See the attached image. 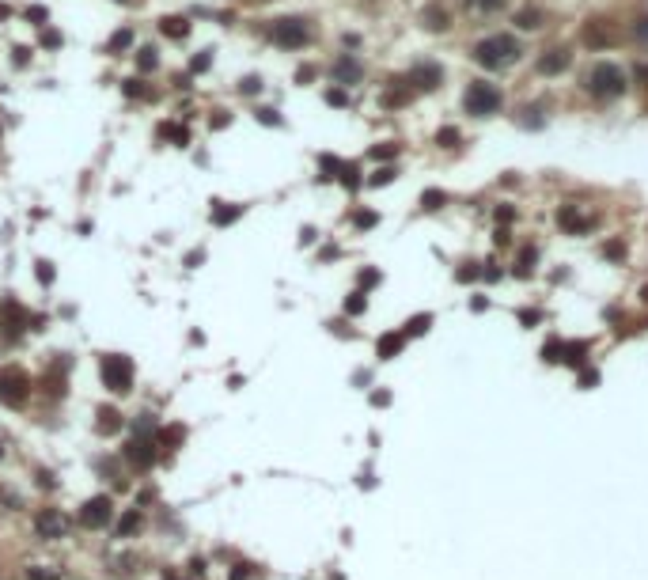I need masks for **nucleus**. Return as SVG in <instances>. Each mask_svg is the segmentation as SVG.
<instances>
[{"label": "nucleus", "mask_w": 648, "mask_h": 580, "mask_svg": "<svg viewBox=\"0 0 648 580\" xmlns=\"http://www.w3.org/2000/svg\"><path fill=\"white\" fill-rule=\"evenodd\" d=\"M588 88H591V95H599V99H614V95L626 91V72L610 61H599V65H591V72H588Z\"/></svg>", "instance_id": "obj_1"}, {"label": "nucleus", "mask_w": 648, "mask_h": 580, "mask_svg": "<svg viewBox=\"0 0 648 580\" xmlns=\"http://www.w3.org/2000/svg\"><path fill=\"white\" fill-rule=\"evenodd\" d=\"M520 58V50H515L512 39H501V34H493V39L478 42L474 46V61L482 65V69H501V65H508Z\"/></svg>", "instance_id": "obj_2"}, {"label": "nucleus", "mask_w": 648, "mask_h": 580, "mask_svg": "<svg viewBox=\"0 0 648 580\" xmlns=\"http://www.w3.org/2000/svg\"><path fill=\"white\" fill-rule=\"evenodd\" d=\"M466 114H474V118H485V114H493L497 107H501V91L493 88V83H485V80H474L471 88H466Z\"/></svg>", "instance_id": "obj_3"}, {"label": "nucleus", "mask_w": 648, "mask_h": 580, "mask_svg": "<svg viewBox=\"0 0 648 580\" xmlns=\"http://www.w3.org/2000/svg\"><path fill=\"white\" fill-rule=\"evenodd\" d=\"M99 372H102L107 391H114V395H126V391L133 387V364H129L126 357H102Z\"/></svg>", "instance_id": "obj_4"}, {"label": "nucleus", "mask_w": 648, "mask_h": 580, "mask_svg": "<svg viewBox=\"0 0 648 580\" xmlns=\"http://www.w3.org/2000/svg\"><path fill=\"white\" fill-rule=\"evenodd\" d=\"M31 395V379L23 376L20 368H0V402H8V406H23V398Z\"/></svg>", "instance_id": "obj_5"}, {"label": "nucleus", "mask_w": 648, "mask_h": 580, "mask_svg": "<svg viewBox=\"0 0 648 580\" xmlns=\"http://www.w3.org/2000/svg\"><path fill=\"white\" fill-rule=\"evenodd\" d=\"M274 42L285 46V50H299L307 42V27L304 20H277L274 23Z\"/></svg>", "instance_id": "obj_6"}, {"label": "nucleus", "mask_w": 648, "mask_h": 580, "mask_svg": "<svg viewBox=\"0 0 648 580\" xmlns=\"http://www.w3.org/2000/svg\"><path fill=\"white\" fill-rule=\"evenodd\" d=\"M34 531H39L42 539H61L65 531H69V520L61 516V508H42L39 516H34Z\"/></svg>", "instance_id": "obj_7"}, {"label": "nucleus", "mask_w": 648, "mask_h": 580, "mask_svg": "<svg viewBox=\"0 0 648 580\" xmlns=\"http://www.w3.org/2000/svg\"><path fill=\"white\" fill-rule=\"evenodd\" d=\"M80 523H83V527H91V531L107 527V523H110V497H95V501L83 504V508H80Z\"/></svg>", "instance_id": "obj_8"}, {"label": "nucleus", "mask_w": 648, "mask_h": 580, "mask_svg": "<svg viewBox=\"0 0 648 580\" xmlns=\"http://www.w3.org/2000/svg\"><path fill=\"white\" fill-rule=\"evenodd\" d=\"M126 459L133 463V466H140V471H144V466H152V459H156V440H133L126 447Z\"/></svg>", "instance_id": "obj_9"}, {"label": "nucleus", "mask_w": 648, "mask_h": 580, "mask_svg": "<svg viewBox=\"0 0 648 580\" xmlns=\"http://www.w3.org/2000/svg\"><path fill=\"white\" fill-rule=\"evenodd\" d=\"M402 345H406V334L391 330V334H383V338L375 342V357H379V360H394L402 353Z\"/></svg>", "instance_id": "obj_10"}, {"label": "nucleus", "mask_w": 648, "mask_h": 580, "mask_svg": "<svg viewBox=\"0 0 648 580\" xmlns=\"http://www.w3.org/2000/svg\"><path fill=\"white\" fill-rule=\"evenodd\" d=\"M565 65H569V50H561V46H558V50H546V53H542L534 69H539L542 76H558V72L565 69Z\"/></svg>", "instance_id": "obj_11"}, {"label": "nucleus", "mask_w": 648, "mask_h": 580, "mask_svg": "<svg viewBox=\"0 0 648 580\" xmlns=\"http://www.w3.org/2000/svg\"><path fill=\"white\" fill-rule=\"evenodd\" d=\"M558 224H561L565 231H572V236H580V231H588V228H591V220H588V217H580V213L572 209V205H561Z\"/></svg>", "instance_id": "obj_12"}, {"label": "nucleus", "mask_w": 648, "mask_h": 580, "mask_svg": "<svg viewBox=\"0 0 648 580\" xmlns=\"http://www.w3.org/2000/svg\"><path fill=\"white\" fill-rule=\"evenodd\" d=\"M588 360V342H565L561 345V364H569V368H584Z\"/></svg>", "instance_id": "obj_13"}, {"label": "nucleus", "mask_w": 648, "mask_h": 580, "mask_svg": "<svg viewBox=\"0 0 648 580\" xmlns=\"http://www.w3.org/2000/svg\"><path fill=\"white\" fill-rule=\"evenodd\" d=\"M410 80L413 83H417V88H436V83H440V69H436V65H417V69H413L410 72Z\"/></svg>", "instance_id": "obj_14"}, {"label": "nucleus", "mask_w": 648, "mask_h": 580, "mask_svg": "<svg viewBox=\"0 0 648 580\" xmlns=\"http://www.w3.org/2000/svg\"><path fill=\"white\" fill-rule=\"evenodd\" d=\"M334 76H337V83H356V80H360V65H356L353 58H342L334 65Z\"/></svg>", "instance_id": "obj_15"}, {"label": "nucleus", "mask_w": 648, "mask_h": 580, "mask_svg": "<svg viewBox=\"0 0 648 580\" xmlns=\"http://www.w3.org/2000/svg\"><path fill=\"white\" fill-rule=\"evenodd\" d=\"M428 326H432V315L421 311V315H413V319L402 326V334H406V338H421V334H428Z\"/></svg>", "instance_id": "obj_16"}, {"label": "nucleus", "mask_w": 648, "mask_h": 580, "mask_svg": "<svg viewBox=\"0 0 648 580\" xmlns=\"http://www.w3.org/2000/svg\"><path fill=\"white\" fill-rule=\"evenodd\" d=\"M243 217V205H231V209H220V201L212 205V224H220V228H228L231 220Z\"/></svg>", "instance_id": "obj_17"}, {"label": "nucleus", "mask_w": 648, "mask_h": 580, "mask_svg": "<svg viewBox=\"0 0 648 580\" xmlns=\"http://www.w3.org/2000/svg\"><path fill=\"white\" fill-rule=\"evenodd\" d=\"M186 31H190V23L178 20V15H167V20H163V34H167V39H186Z\"/></svg>", "instance_id": "obj_18"}, {"label": "nucleus", "mask_w": 648, "mask_h": 580, "mask_svg": "<svg viewBox=\"0 0 648 580\" xmlns=\"http://www.w3.org/2000/svg\"><path fill=\"white\" fill-rule=\"evenodd\" d=\"M515 27H520V31H539V27H542V12H534V8L520 12V15H515Z\"/></svg>", "instance_id": "obj_19"}, {"label": "nucleus", "mask_w": 648, "mask_h": 580, "mask_svg": "<svg viewBox=\"0 0 648 580\" xmlns=\"http://www.w3.org/2000/svg\"><path fill=\"white\" fill-rule=\"evenodd\" d=\"M182 425H171V429H163V433L156 436V444H163V447H171V444H182Z\"/></svg>", "instance_id": "obj_20"}, {"label": "nucleus", "mask_w": 648, "mask_h": 580, "mask_svg": "<svg viewBox=\"0 0 648 580\" xmlns=\"http://www.w3.org/2000/svg\"><path fill=\"white\" fill-rule=\"evenodd\" d=\"M137 527H140V512H126V516L118 520V535H133Z\"/></svg>", "instance_id": "obj_21"}, {"label": "nucleus", "mask_w": 648, "mask_h": 580, "mask_svg": "<svg viewBox=\"0 0 648 580\" xmlns=\"http://www.w3.org/2000/svg\"><path fill=\"white\" fill-rule=\"evenodd\" d=\"M534 258H539L534 250H523L520 262H515V274H520V277H531V274H534Z\"/></svg>", "instance_id": "obj_22"}, {"label": "nucleus", "mask_w": 648, "mask_h": 580, "mask_svg": "<svg viewBox=\"0 0 648 580\" xmlns=\"http://www.w3.org/2000/svg\"><path fill=\"white\" fill-rule=\"evenodd\" d=\"M368 311V300H364V292H353L349 300H345V315H364Z\"/></svg>", "instance_id": "obj_23"}, {"label": "nucleus", "mask_w": 648, "mask_h": 580, "mask_svg": "<svg viewBox=\"0 0 648 580\" xmlns=\"http://www.w3.org/2000/svg\"><path fill=\"white\" fill-rule=\"evenodd\" d=\"M444 201H447L444 190H425V194H421V205H425V209H440Z\"/></svg>", "instance_id": "obj_24"}, {"label": "nucleus", "mask_w": 648, "mask_h": 580, "mask_svg": "<svg viewBox=\"0 0 648 580\" xmlns=\"http://www.w3.org/2000/svg\"><path fill=\"white\" fill-rule=\"evenodd\" d=\"M561 345H565L561 338H550L546 345H542V357H546L550 364H558V360H561Z\"/></svg>", "instance_id": "obj_25"}, {"label": "nucleus", "mask_w": 648, "mask_h": 580, "mask_svg": "<svg viewBox=\"0 0 648 580\" xmlns=\"http://www.w3.org/2000/svg\"><path fill=\"white\" fill-rule=\"evenodd\" d=\"M394 175H398L394 167H379V171L368 179V186H387V182H394Z\"/></svg>", "instance_id": "obj_26"}, {"label": "nucleus", "mask_w": 648, "mask_h": 580, "mask_svg": "<svg viewBox=\"0 0 648 580\" xmlns=\"http://www.w3.org/2000/svg\"><path fill=\"white\" fill-rule=\"evenodd\" d=\"M356 175H360V171H356V163H342V182L349 186V190H356V186H360V179H356Z\"/></svg>", "instance_id": "obj_27"}, {"label": "nucleus", "mask_w": 648, "mask_h": 580, "mask_svg": "<svg viewBox=\"0 0 648 580\" xmlns=\"http://www.w3.org/2000/svg\"><path fill=\"white\" fill-rule=\"evenodd\" d=\"M436 144L455 148V144H459V129H440V133H436Z\"/></svg>", "instance_id": "obj_28"}, {"label": "nucleus", "mask_w": 648, "mask_h": 580, "mask_svg": "<svg viewBox=\"0 0 648 580\" xmlns=\"http://www.w3.org/2000/svg\"><path fill=\"white\" fill-rule=\"evenodd\" d=\"M137 65H140V69H156V50H152V46H144V50H140Z\"/></svg>", "instance_id": "obj_29"}, {"label": "nucleus", "mask_w": 648, "mask_h": 580, "mask_svg": "<svg viewBox=\"0 0 648 580\" xmlns=\"http://www.w3.org/2000/svg\"><path fill=\"white\" fill-rule=\"evenodd\" d=\"M398 156V144H383V148H372V160H391Z\"/></svg>", "instance_id": "obj_30"}, {"label": "nucleus", "mask_w": 648, "mask_h": 580, "mask_svg": "<svg viewBox=\"0 0 648 580\" xmlns=\"http://www.w3.org/2000/svg\"><path fill=\"white\" fill-rule=\"evenodd\" d=\"M576 379H580V387H595V383H599V372H595V368H591V372H588V368H580V376H576Z\"/></svg>", "instance_id": "obj_31"}, {"label": "nucleus", "mask_w": 648, "mask_h": 580, "mask_svg": "<svg viewBox=\"0 0 648 580\" xmlns=\"http://www.w3.org/2000/svg\"><path fill=\"white\" fill-rule=\"evenodd\" d=\"M133 42V31H118L114 39H110V50H121V46H129Z\"/></svg>", "instance_id": "obj_32"}, {"label": "nucleus", "mask_w": 648, "mask_h": 580, "mask_svg": "<svg viewBox=\"0 0 648 580\" xmlns=\"http://www.w3.org/2000/svg\"><path fill=\"white\" fill-rule=\"evenodd\" d=\"M239 91H247V95H258V91H262V80H258V76H247V80L239 83Z\"/></svg>", "instance_id": "obj_33"}, {"label": "nucleus", "mask_w": 648, "mask_h": 580, "mask_svg": "<svg viewBox=\"0 0 648 580\" xmlns=\"http://www.w3.org/2000/svg\"><path fill=\"white\" fill-rule=\"evenodd\" d=\"M356 228H372V224H379V217H375V213H356Z\"/></svg>", "instance_id": "obj_34"}, {"label": "nucleus", "mask_w": 648, "mask_h": 580, "mask_svg": "<svg viewBox=\"0 0 648 580\" xmlns=\"http://www.w3.org/2000/svg\"><path fill=\"white\" fill-rule=\"evenodd\" d=\"M603 255H607V258H626V247H622V243H607Z\"/></svg>", "instance_id": "obj_35"}, {"label": "nucleus", "mask_w": 648, "mask_h": 580, "mask_svg": "<svg viewBox=\"0 0 648 580\" xmlns=\"http://www.w3.org/2000/svg\"><path fill=\"white\" fill-rule=\"evenodd\" d=\"M372 285H379V274H375V269H364V274H360V288H372Z\"/></svg>", "instance_id": "obj_36"}, {"label": "nucleus", "mask_w": 648, "mask_h": 580, "mask_svg": "<svg viewBox=\"0 0 648 580\" xmlns=\"http://www.w3.org/2000/svg\"><path fill=\"white\" fill-rule=\"evenodd\" d=\"M520 323H523V326H531V323H542V315H539V311H520Z\"/></svg>", "instance_id": "obj_37"}, {"label": "nucleus", "mask_w": 648, "mask_h": 580, "mask_svg": "<svg viewBox=\"0 0 648 580\" xmlns=\"http://www.w3.org/2000/svg\"><path fill=\"white\" fill-rule=\"evenodd\" d=\"M482 277H485V281H497V277H501V269H497V266H493V262H485Z\"/></svg>", "instance_id": "obj_38"}, {"label": "nucleus", "mask_w": 648, "mask_h": 580, "mask_svg": "<svg viewBox=\"0 0 648 580\" xmlns=\"http://www.w3.org/2000/svg\"><path fill=\"white\" fill-rule=\"evenodd\" d=\"M258 118H262V121H266V126H269V121H274V126H281L277 110H258Z\"/></svg>", "instance_id": "obj_39"}, {"label": "nucleus", "mask_w": 648, "mask_h": 580, "mask_svg": "<svg viewBox=\"0 0 648 580\" xmlns=\"http://www.w3.org/2000/svg\"><path fill=\"white\" fill-rule=\"evenodd\" d=\"M27 580H58L53 573H42V569H31V573H27Z\"/></svg>", "instance_id": "obj_40"}, {"label": "nucleus", "mask_w": 648, "mask_h": 580, "mask_svg": "<svg viewBox=\"0 0 648 580\" xmlns=\"http://www.w3.org/2000/svg\"><path fill=\"white\" fill-rule=\"evenodd\" d=\"M474 4H482V8H485V12H497V8H501V4H504V0H474Z\"/></svg>", "instance_id": "obj_41"}, {"label": "nucleus", "mask_w": 648, "mask_h": 580, "mask_svg": "<svg viewBox=\"0 0 648 580\" xmlns=\"http://www.w3.org/2000/svg\"><path fill=\"white\" fill-rule=\"evenodd\" d=\"M39 277H42V281H53V269H50V262H39Z\"/></svg>", "instance_id": "obj_42"}, {"label": "nucleus", "mask_w": 648, "mask_h": 580, "mask_svg": "<svg viewBox=\"0 0 648 580\" xmlns=\"http://www.w3.org/2000/svg\"><path fill=\"white\" fill-rule=\"evenodd\" d=\"M372 402H375V406H387V402H391V395H387V391H375V395H372Z\"/></svg>", "instance_id": "obj_43"}, {"label": "nucleus", "mask_w": 648, "mask_h": 580, "mask_svg": "<svg viewBox=\"0 0 648 580\" xmlns=\"http://www.w3.org/2000/svg\"><path fill=\"white\" fill-rule=\"evenodd\" d=\"M201 69H209V53H201V58H194V72H201Z\"/></svg>", "instance_id": "obj_44"}, {"label": "nucleus", "mask_w": 648, "mask_h": 580, "mask_svg": "<svg viewBox=\"0 0 648 580\" xmlns=\"http://www.w3.org/2000/svg\"><path fill=\"white\" fill-rule=\"evenodd\" d=\"M326 102H334V107H342V102H345V95H342V91H326Z\"/></svg>", "instance_id": "obj_45"}, {"label": "nucleus", "mask_w": 648, "mask_h": 580, "mask_svg": "<svg viewBox=\"0 0 648 580\" xmlns=\"http://www.w3.org/2000/svg\"><path fill=\"white\" fill-rule=\"evenodd\" d=\"M512 217H515V213H512V209H508V205H504V209H497V220H504V224H508V220H512Z\"/></svg>", "instance_id": "obj_46"}, {"label": "nucleus", "mask_w": 648, "mask_h": 580, "mask_svg": "<svg viewBox=\"0 0 648 580\" xmlns=\"http://www.w3.org/2000/svg\"><path fill=\"white\" fill-rule=\"evenodd\" d=\"M637 34H641V39H648V20H644L641 27H637Z\"/></svg>", "instance_id": "obj_47"}, {"label": "nucleus", "mask_w": 648, "mask_h": 580, "mask_svg": "<svg viewBox=\"0 0 648 580\" xmlns=\"http://www.w3.org/2000/svg\"><path fill=\"white\" fill-rule=\"evenodd\" d=\"M641 296H644V300H648V285H644V292H641Z\"/></svg>", "instance_id": "obj_48"}]
</instances>
